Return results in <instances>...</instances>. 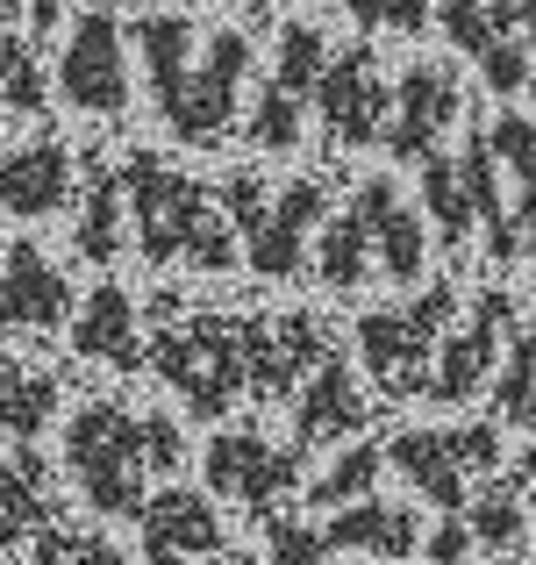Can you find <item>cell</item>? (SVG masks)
<instances>
[{
    "label": "cell",
    "instance_id": "1",
    "mask_svg": "<svg viewBox=\"0 0 536 565\" xmlns=\"http://www.w3.org/2000/svg\"><path fill=\"white\" fill-rule=\"evenodd\" d=\"M122 201H129V250L143 265H186V273H229L244 265L222 201L207 193V180L165 166L158 151H129L122 158Z\"/></svg>",
    "mask_w": 536,
    "mask_h": 565
},
{
    "label": "cell",
    "instance_id": "14",
    "mask_svg": "<svg viewBox=\"0 0 536 565\" xmlns=\"http://www.w3.org/2000/svg\"><path fill=\"white\" fill-rule=\"evenodd\" d=\"M344 207L372 230V273L394 279V287H415L422 265H429V222L415 215V201L400 193V180L372 172V180H357V193Z\"/></svg>",
    "mask_w": 536,
    "mask_h": 565
},
{
    "label": "cell",
    "instance_id": "42",
    "mask_svg": "<svg viewBox=\"0 0 536 565\" xmlns=\"http://www.w3.org/2000/svg\"><path fill=\"white\" fill-rule=\"evenodd\" d=\"M515 236H523V258L536 265V180L515 193Z\"/></svg>",
    "mask_w": 536,
    "mask_h": 565
},
{
    "label": "cell",
    "instance_id": "27",
    "mask_svg": "<svg viewBox=\"0 0 536 565\" xmlns=\"http://www.w3.org/2000/svg\"><path fill=\"white\" fill-rule=\"evenodd\" d=\"M458 515H465L472 544H486V552H523V537H529V509L515 480H480Z\"/></svg>",
    "mask_w": 536,
    "mask_h": 565
},
{
    "label": "cell",
    "instance_id": "28",
    "mask_svg": "<svg viewBox=\"0 0 536 565\" xmlns=\"http://www.w3.org/2000/svg\"><path fill=\"white\" fill-rule=\"evenodd\" d=\"M486 394H494L501 423H536V308H529V316H515V344L501 351Z\"/></svg>",
    "mask_w": 536,
    "mask_h": 565
},
{
    "label": "cell",
    "instance_id": "33",
    "mask_svg": "<svg viewBox=\"0 0 536 565\" xmlns=\"http://www.w3.org/2000/svg\"><path fill=\"white\" fill-rule=\"evenodd\" d=\"M215 201H222V215H229L236 244H244V236H258L265 207H272V180H265V172H250V166H244V172H222Z\"/></svg>",
    "mask_w": 536,
    "mask_h": 565
},
{
    "label": "cell",
    "instance_id": "36",
    "mask_svg": "<svg viewBox=\"0 0 536 565\" xmlns=\"http://www.w3.org/2000/svg\"><path fill=\"white\" fill-rule=\"evenodd\" d=\"M437 22H443V36H451L465 57H480L486 43H494V22H486V0H437Z\"/></svg>",
    "mask_w": 536,
    "mask_h": 565
},
{
    "label": "cell",
    "instance_id": "16",
    "mask_svg": "<svg viewBox=\"0 0 536 565\" xmlns=\"http://www.w3.org/2000/svg\"><path fill=\"white\" fill-rule=\"evenodd\" d=\"M365 423H372V401H365V386H357V373L336 359V351L293 386V437H301V451H315V444H344Z\"/></svg>",
    "mask_w": 536,
    "mask_h": 565
},
{
    "label": "cell",
    "instance_id": "32",
    "mask_svg": "<svg viewBox=\"0 0 536 565\" xmlns=\"http://www.w3.org/2000/svg\"><path fill=\"white\" fill-rule=\"evenodd\" d=\"M322 65H330V36H322L315 22H287V29H279V57H272V72H265V79H279L287 94L315 100Z\"/></svg>",
    "mask_w": 536,
    "mask_h": 565
},
{
    "label": "cell",
    "instance_id": "13",
    "mask_svg": "<svg viewBox=\"0 0 536 565\" xmlns=\"http://www.w3.org/2000/svg\"><path fill=\"white\" fill-rule=\"evenodd\" d=\"M322 222H330V180H287V186H272V207H265L258 236H244V265L258 279H301Z\"/></svg>",
    "mask_w": 536,
    "mask_h": 565
},
{
    "label": "cell",
    "instance_id": "29",
    "mask_svg": "<svg viewBox=\"0 0 536 565\" xmlns=\"http://www.w3.org/2000/svg\"><path fill=\"white\" fill-rule=\"evenodd\" d=\"M301 137H308V100L287 94L279 79H265L244 108V143L265 151V158H279V151H301Z\"/></svg>",
    "mask_w": 536,
    "mask_h": 565
},
{
    "label": "cell",
    "instance_id": "25",
    "mask_svg": "<svg viewBox=\"0 0 536 565\" xmlns=\"http://www.w3.org/2000/svg\"><path fill=\"white\" fill-rule=\"evenodd\" d=\"M308 273H315L322 287H336V294H357L365 279H379V273H372V230L351 215V207L322 222L315 250H308Z\"/></svg>",
    "mask_w": 536,
    "mask_h": 565
},
{
    "label": "cell",
    "instance_id": "43",
    "mask_svg": "<svg viewBox=\"0 0 536 565\" xmlns=\"http://www.w3.org/2000/svg\"><path fill=\"white\" fill-rule=\"evenodd\" d=\"M72 565H129L115 544H100V537H72V552H65Z\"/></svg>",
    "mask_w": 536,
    "mask_h": 565
},
{
    "label": "cell",
    "instance_id": "23",
    "mask_svg": "<svg viewBox=\"0 0 536 565\" xmlns=\"http://www.w3.org/2000/svg\"><path fill=\"white\" fill-rule=\"evenodd\" d=\"M51 530H57L51 472H43V458L14 451L0 466V544H29V537H51Z\"/></svg>",
    "mask_w": 536,
    "mask_h": 565
},
{
    "label": "cell",
    "instance_id": "30",
    "mask_svg": "<svg viewBox=\"0 0 536 565\" xmlns=\"http://www.w3.org/2000/svg\"><path fill=\"white\" fill-rule=\"evenodd\" d=\"M51 79H43V43L0 29V115H43Z\"/></svg>",
    "mask_w": 536,
    "mask_h": 565
},
{
    "label": "cell",
    "instance_id": "24",
    "mask_svg": "<svg viewBox=\"0 0 536 565\" xmlns=\"http://www.w3.org/2000/svg\"><path fill=\"white\" fill-rule=\"evenodd\" d=\"M57 408V373L22 351H0V437H36Z\"/></svg>",
    "mask_w": 536,
    "mask_h": 565
},
{
    "label": "cell",
    "instance_id": "6",
    "mask_svg": "<svg viewBox=\"0 0 536 565\" xmlns=\"http://www.w3.org/2000/svg\"><path fill=\"white\" fill-rule=\"evenodd\" d=\"M250 65H258V51H250L244 29H207V36H201V57H193L186 94H179L158 122H165L179 143H193V151H215V143L244 122Z\"/></svg>",
    "mask_w": 536,
    "mask_h": 565
},
{
    "label": "cell",
    "instance_id": "46",
    "mask_svg": "<svg viewBox=\"0 0 536 565\" xmlns=\"http://www.w3.org/2000/svg\"><path fill=\"white\" fill-rule=\"evenodd\" d=\"M29 8V0H0V22H8V14H22Z\"/></svg>",
    "mask_w": 536,
    "mask_h": 565
},
{
    "label": "cell",
    "instance_id": "19",
    "mask_svg": "<svg viewBox=\"0 0 536 565\" xmlns=\"http://www.w3.org/2000/svg\"><path fill=\"white\" fill-rule=\"evenodd\" d=\"M79 215H72V250L86 265H115L129 250V201H122V166L86 151L79 158Z\"/></svg>",
    "mask_w": 536,
    "mask_h": 565
},
{
    "label": "cell",
    "instance_id": "17",
    "mask_svg": "<svg viewBox=\"0 0 536 565\" xmlns=\"http://www.w3.org/2000/svg\"><path fill=\"white\" fill-rule=\"evenodd\" d=\"M201 36L207 29L193 14H172V8H143L129 22V43H137V72L151 86V115H165L193 79V57H201Z\"/></svg>",
    "mask_w": 536,
    "mask_h": 565
},
{
    "label": "cell",
    "instance_id": "39",
    "mask_svg": "<svg viewBox=\"0 0 536 565\" xmlns=\"http://www.w3.org/2000/svg\"><path fill=\"white\" fill-rule=\"evenodd\" d=\"M422 558H429V565H465V558H472V530H465V515H443V523L422 537Z\"/></svg>",
    "mask_w": 536,
    "mask_h": 565
},
{
    "label": "cell",
    "instance_id": "45",
    "mask_svg": "<svg viewBox=\"0 0 536 565\" xmlns=\"http://www.w3.org/2000/svg\"><path fill=\"white\" fill-rule=\"evenodd\" d=\"M515 487H523V509L536 515V444H529V458H523V472H515Z\"/></svg>",
    "mask_w": 536,
    "mask_h": 565
},
{
    "label": "cell",
    "instance_id": "26",
    "mask_svg": "<svg viewBox=\"0 0 536 565\" xmlns=\"http://www.w3.org/2000/svg\"><path fill=\"white\" fill-rule=\"evenodd\" d=\"M415 172H422V222L437 230V244H472V236H480V215H472V193L458 180V158L429 151Z\"/></svg>",
    "mask_w": 536,
    "mask_h": 565
},
{
    "label": "cell",
    "instance_id": "22",
    "mask_svg": "<svg viewBox=\"0 0 536 565\" xmlns=\"http://www.w3.org/2000/svg\"><path fill=\"white\" fill-rule=\"evenodd\" d=\"M336 523L322 530L330 537V552H372V558H408V552H422V515L415 509H394V501H379V494H365V501H351V509H330Z\"/></svg>",
    "mask_w": 536,
    "mask_h": 565
},
{
    "label": "cell",
    "instance_id": "37",
    "mask_svg": "<svg viewBox=\"0 0 536 565\" xmlns=\"http://www.w3.org/2000/svg\"><path fill=\"white\" fill-rule=\"evenodd\" d=\"M451 444H458V466H465V480H472V487L494 480V466H501V429H494V423H465V429H451Z\"/></svg>",
    "mask_w": 536,
    "mask_h": 565
},
{
    "label": "cell",
    "instance_id": "3",
    "mask_svg": "<svg viewBox=\"0 0 536 565\" xmlns=\"http://www.w3.org/2000/svg\"><path fill=\"white\" fill-rule=\"evenodd\" d=\"M143 359L179 386L193 415H229L244 401V316L201 308L165 287L151 294V351Z\"/></svg>",
    "mask_w": 536,
    "mask_h": 565
},
{
    "label": "cell",
    "instance_id": "11",
    "mask_svg": "<svg viewBox=\"0 0 536 565\" xmlns=\"http://www.w3.org/2000/svg\"><path fill=\"white\" fill-rule=\"evenodd\" d=\"M72 279L36 236L0 244V330L8 337H51L72 322Z\"/></svg>",
    "mask_w": 536,
    "mask_h": 565
},
{
    "label": "cell",
    "instance_id": "8",
    "mask_svg": "<svg viewBox=\"0 0 536 565\" xmlns=\"http://www.w3.org/2000/svg\"><path fill=\"white\" fill-rule=\"evenodd\" d=\"M330 330L322 316L293 308V316H244V394L250 401H293V386L330 359Z\"/></svg>",
    "mask_w": 536,
    "mask_h": 565
},
{
    "label": "cell",
    "instance_id": "48",
    "mask_svg": "<svg viewBox=\"0 0 536 565\" xmlns=\"http://www.w3.org/2000/svg\"><path fill=\"white\" fill-rule=\"evenodd\" d=\"M501 565H529V558H501Z\"/></svg>",
    "mask_w": 536,
    "mask_h": 565
},
{
    "label": "cell",
    "instance_id": "41",
    "mask_svg": "<svg viewBox=\"0 0 536 565\" xmlns=\"http://www.w3.org/2000/svg\"><path fill=\"white\" fill-rule=\"evenodd\" d=\"M22 22H29V43L57 36V22H65V0H29V8H22Z\"/></svg>",
    "mask_w": 536,
    "mask_h": 565
},
{
    "label": "cell",
    "instance_id": "31",
    "mask_svg": "<svg viewBox=\"0 0 536 565\" xmlns=\"http://www.w3.org/2000/svg\"><path fill=\"white\" fill-rule=\"evenodd\" d=\"M379 472H386V451L379 444H351L344 458H330V466L315 472V487H308V501L315 509H351V501H365V494H379Z\"/></svg>",
    "mask_w": 536,
    "mask_h": 565
},
{
    "label": "cell",
    "instance_id": "2",
    "mask_svg": "<svg viewBox=\"0 0 536 565\" xmlns=\"http://www.w3.org/2000/svg\"><path fill=\"white\" fill-rule=\"evenodd\" d=\"M65 466L79 480V494L100 515H137L151 472L186 466V437L172 415L158 408H129V401H86L65 423Z\"/></svg>",
    "mask_w": 536,
    "mask_h": 565
},
{
    "label": "cell",
    "instance_id": "38",
    "mask_svg": "<svg viewBox=\"0 0 536 565\" xmlns=\"http://www.w3.org/2000/svg\"><path fill=\"white\" fill-rule=\"evenodd\" d=\"M486 22H494V36H515L536 57V0H486Z\"/></svg>",
    "mask_w": 536,
    "mask_h": 565
},
{
    "label": "cell",
    "instance_id": "47",
    "mask_svg": "<svg viewBox=\"0 0 536 565\" xmlns=\"http://www.w3.org/2000/svg\"><path fill=\"white\" fill-rule=\"evenodd\" d=\"M222 565H258V558H250V552H229V558H222Z\"/></svg>",
    "mask_w": 536,
    "mask_h": 565
},
{
    "label": "cell",
    "instance_id": "20",
    "mask_svg": "<svg viewBox=\"0 0 536 565\" xmlns=\"http://www.w3.org/2000/svg\"><path fill=\"white\" fill-rule=\"evenodd\" d=\"M137 515H143V552H151V565H186V558L222 552V523L207 509V494H193V487H165Z\"/></svg>",
    "mask_w": 536,
    "mask_h": 565
},
{
    "label": "cell",
    "instance_id": "34",
    "mask_svg": "<svg viewBox=\"0 0 536 565\" xmlns=\"http://www.w3.org/2000/svg\"><path fill=\"white\" fill-rule=\"evenodd\" d=\"M486 129V151L501 158V172H508L515 186H529L536 180V122L529 115H494V122H480Z\"/></svg>",
    "mask_w": 536,
    "mask_h": 565
},
{
    "label": "cell",
    "instance_id": "18",
    "mask_svg": "<svg viewBox=\"0 0 536 565\" xmlns=\"http://www.w3.org/2000/svg\"><path fill=\"white\" fill-rule=\"evenodd\" d=\"M72 351L94 365H115V373H143V308L129 287H94L79 308H72Z\"/></svg>",
    "mask_w": 536,
    "mask_h": 565
},
{
    "label": "cell",
    "instance_id": "44",
    "mask_svg": "<svg viewBox=\"0 0 536 565\" xmlns=\"http://www.w3.org/2000/svg\"><path fill=\"white\" fill-rule=\"evenodd\" d=\"M357 29H386V0H344Z\"/></svg>",
    "mask_w": 536,
    "mask_h": 565
},
{
    "label": "cell",
    "instance_id": "12",
    "mask_svg": "<svg viewBox=\"0 0 536 565\" xmlns=\"http://www.w3.org/2000/svg\"><path fill=\"white\" fill-rule=\"evenodd\" d=\"M207 487L244 501V509H258V515H272L301 487V444H272L258 429H222L207 444Z\"/></svg>",
    "mask_w": 536,
    "mask_h": 565
},
{
    "label": "cell",
    "instance_id": "40",
    "mask_svg": "<svg viewBox=\"0 0 536 565\" xmlns=\"http://www.w3.org/2000/svg\"><path fill=\"white\" fill-rule=\"evenodd\" d=\"M429 22H437V0H386V29L400 36H429Z\"/></svg>",
    "mask_w": 536,
    "mask_h": 565
},
{
    "label": "cell",
    "instance_id": "10",
    "mask_svg": "<svg viewBox=\"0 0 536 565\" xmlns=\"http://www.w3.org/2000/svg\"><path fill=\"white\" fill-rule=\"evenodd\" d=\"M465 122V86H458L451 65H437V57H415V65H400L394 79V115H386V158H400V166H422L429 151L443 143V129Z\"/></svg>",
    "mask_w": 536,
    "mask_h": 565
},
{
    "label": "cell",
    "instance_id": "9",
    "mask_svg": "<svg viewBox=\"0 0 536 565\" xmlns=\"http://www.w3.org/2000/svg\"><path fill=\"white\" fill-rule=\"evenodd\" d=\"M308 108L322 115V129H330L344 151H372V143L386 137V115H394V86L379 79V57H372L365 43H344V51H330Z\"/></svg>",
    "mask_w": 536,
    "mask_h": 565
},
{
    "label": "cell",
    "instance_id": "4",
    "mask_svg": "<svg viewBox=\"0 0 536 565\" xmlns=\"http://www.w3.org/2000/svg\"><path fill=\"white\" fill-rule=\"evenodd\" d=\"M458 322V287H422L408 301H386L372 316H357V359L379 380L386 401H415L429 386V359H437L443 330Z\"/></svg>",
    "mask_w": 536,
    "mask_h": 565
},
{
    "label": "cell",
    "instance_id": "15",
    "mask_svg": "<svg viewBox=\"0 0 536 565\" xmlns=\"http://www.w3.org/2000/svg\"><path fill=\"white\" fill-rule=\"evenodd\" d=\"M79 193V158L65 137H22L0 151V215L8 222H51Z\"/></svg>",
    "mask_w": 536,
    "mask_h": 565
},
{
    "label": "cell",
    "instance_id": "5",
    "mask_svg": "<svg viewBox=\"0 0 536 565\" xmlns=\"http://www.w3.org/2000/svg\"><path fill=\"white\" fill-rule=\"evenodd\" d=\"M57 100L72 115H115L137 108V57H129V22L115 8H79L57 51Z\"/></svg>",
    "mask_w": 536,
    "mask_h": 565
},
{
    "label": "cell",
    "instance_id": "35",
    "mask_svg": "<svg viewBox=\"0 0 536 565\" xmlns=\"http://www.w3.org/2000/svg\"><path fill=\"white\" fill-rule=\"evenodd\" d=\"M322 558H330L322 523H301V515H272V523H265V558L258 565H322Z\"/></svg>",
    "mask_w": 536,
    "mask_h": 565
},
{
    "label": "cell",
    "instance_id": "7",
    "mask_svg": "<svg viewBox=\"0 0 536 565\" xmlns=\"http://www.w3.org/2000/svg\"><path fill=\"white\" fill-rule=\"evenodd\" d=\"M515 316H523V308H515V294H501V287L472 294V316L451 322V330H443V344H437V359H429L422 401H437V408H465L472 394H486L501 351H508Z\"/></svg>",
    "mask_w": 536,
    "mask_h": 565
},
{
    "label": "cell",
    "instance_id": "21",
    "mask_svg": "<svg viewBox=\"0 0 536 565\" xmlns=\"http://www.w3.org/2000/svg\"><path fill=\"white\" fill-rule=\"evenodd\" d=\"M386 466H394L422 501H437L443 515H458V509H465V494H472L465 466H458L451 429H400V437L386 444Z\"/></svg>",
    "mask_w": 536,
    "mask_h": 565
}]
</instances>
